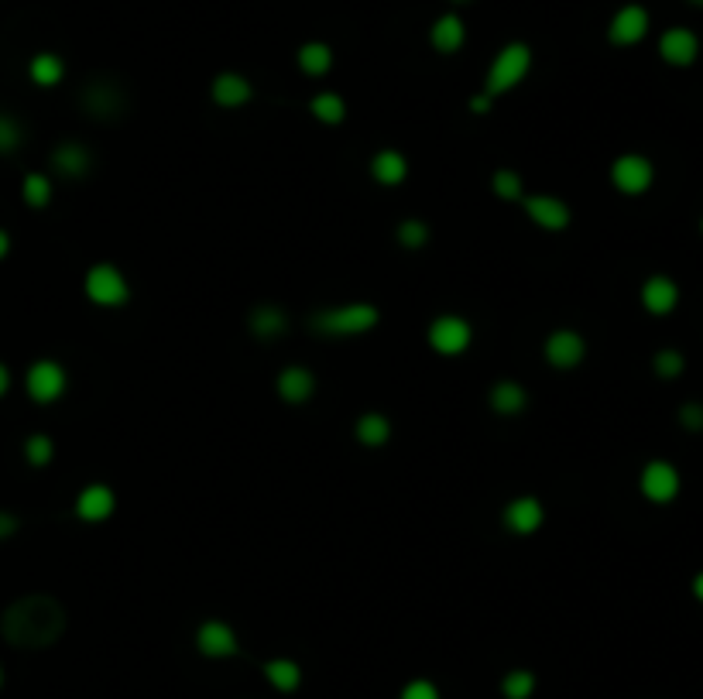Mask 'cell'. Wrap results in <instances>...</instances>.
Returning <instances> with one entry per match:
<instances>
[{
    "mask_svg": "<svg viewBox=\"0 0 703 699\" xmlns=\"http://www.w3.org/2000/svg\"><path fill=\"white\" fill-rule=\"evenodd\" d=\"M518 203H522V213L529 216L535 227L546 230V233H563L573 223L570 203L553 196V192H525Z\"/></svg>",
    "mask_w": 703,
    "mask_h": 699,
    "instance_id": "9",
    "label": "cell"
},
{
    "mask_svg": "<svg viewBox=\"0 0 703 699\" xmlns=\"http://www.w3.org/2000/svg\"><path fill=\"white\" fill-rule=\"evenodd\" d=\"M66 624V607L55 593H25L0 614V638L21 652H42L66 634Z\"/></svg>",
    "mask_w": 703,
    "mask_h": 699,
    "instance_id": "1",
    "label": "cell"
},
{
    "mask_svg": "<svg viewBox=\"0 0 703 699\" xmlns=\"http://www.w3.org/2000/svg\"><path fill=\"white\" fill-rule=\"evenodd\" d=\"M652 371H655V377H662V381H676V377L686 371V357H683V350H676V347H662V350L652 357Z\"/></svg>",
    "mask_w": 703,
    "mask_h": 699,
    "instance_id": "35",
    "label": "cell"
},
{
    "mask_svg": "<svg viewBox=\"0 0 703 699\" xmlns=\"http://www.w3.org/2000/svg\"><path fill=\"white\" fill-rule=\"evenodd\" d=\"M0 689H4V665H0Z\"/></svg>",
    "mask_w": 703,
    "mask_h": 699,
    "instance_id": "45",
    "label": "cell"
},
{
    "mask_svg": "<svg viewBox=\"0 0 703 699\" xmlns=\"http://www.w3.org/2000/svg\"><path fill=\"white\" fill-rule=\"evenodd\" d=\"M79 110L97 124H110V120H121L131 110V96L121 83L114 79H90L79 93Z\"/></svg>",
    "mask_w": 703,
    "mask_h": 699,
    "instance_id": "5",
    "label": "cell"
},
{
    "mask_svg": "<svg viewBox=\"0 0 703 699\" xmlns=\"http://www.w3.org/2000/svg\"><path fill=\"white\" fill-rule=\"evenodd\" d=\"M659 59L673 69L693 66V62L700 59V35L693 28H683V24L666 28L659 35Z\"/></svg>",
    "mask_w": 703,
    "mask_h": 699,
    "instance_id": "14",
    "label": "cell"
},
{
    "mask_svg": "<svg viewBox=\"0 0 703 699\" xmlns=\"http://www.w3.org/2000/svg\"><path fill=\"white\" fill-rule=\"evenodd\" d=\"M83 292L86 299L100 309H121V305L131 302V281L124 278V271L110 261H100L86 271L83 278Z\"/></svg>",
    "mask_w": 703,
    "mask_h": 699,
    "instance_id": "6",
    "label": "cell"
},
{
    "mask_svg": "<svg viewBox=\"0 0 703 699\" xmlns=\"http://www.w3.org/2000/svg\"><path fill=\"white\" fill-rule=\"evenodd\" d=\"M652 28V18L642 4H625L611 14L607 21V42L614 48H631V45H642L645 35Z\"/></svg>",
    "mask_w": 703,
    "mask_h": 699,
    "instance_id": "11",
    "label": "cell"
},
{
    "mask_svg": "<svg viewBox=\"0 0 703 699\" xmlns=\"http://www.w3.org/2000/svg\"><path fill=\"white\" fill-rule=\"evenodd\" d=\"M690 590H693V600H697V604H703V569H700L697 576H693Z\"/></svg>",
    "mask_w": 703,
    "mask_h": 699,
    "instance_id": "42",
    "label": "cell"
},
{
    "mask_svg": "<svg viewBox=\"0 0 703 699\" xmlns=\"http://www.w3.org/2000/svg\"><path fill=\"white\" fill-rule=\"evenodd\" d=\"M367 172H371V179L378 182V186L395 189L409 179V158L398 148H378L371 155V162H367Z\"/></svg>",
    "mask_w": 703,
    "mask_h": 699,
    "instance_id": "22",
    "label": "cell"
},
{
    "mask_svg": "<svg viewBox=\"0 0 703 699\" xmlns=\"http://www.w3.org/2000/svg\"><path fill=\"white\" fill-rule=\"evenodd\" d=\"M73 514L86 525H103L117 514V494L110 484H86L83 490L76 494V504H73Z\"/></svg>",
    "mask_w": 703,
    "mask_h": 699,
    "instance_id": "16",
    "label": "cell"
},
{
    "mask_svg": "<svg viewBox=\"0 0 703 699\" xmlns=\"http://www.w3.org/2000/svg\"><path fill=\"white\" fill-rule=\"evenodd\" d=\"M381 323V309L374 302H343V305H330V309L313 312L309 326L319 336H364L371 329H378Z\"/></svg>",
    "mask_w": 703,
    "mask_h": 699,
    "instance_id": "2",
    "label": "cell"
},
{
    "mask_svg": "<svg viewBox=\"0 0 703 699\" xmlns=\"http://www.w3.org/2000/svg\"><path fill=\"white\" fill-rule=\"evenodd\" d=\"M611 186L621 196H645L655 186V165L652 158L638 155V151H625L611 162Z\"/></svg>",
    "mask_w": 703,
    "mask_h": 699,
    "instance_id": "8",
    "label": "cell"
},
{
    "mask_svg": "<svg viewBox=\"0 0 703 699\" xmlns=\"http://www.w3.org/2000/svg\"><path fill=\"white\" fill-rule=\"evenodd\" d=\"M25 144V124L0 110V155H14Z\"/></svg>",
    "mask_w": 703,
    "mask_h": 699,
    "instance_id": "36",
    "label": "cell"
},
{
    "mask_svg": "<svg viewBox=\"0 0 703 699\" xmlns=\"http://www.w3.org/2000/svg\"><path fill=\"white\" fill-rule=\"evenodd\" d=\"M354 439L367 449H381L388 446L391 439V419L385 412H364L361 419L354 422Z\"/></svg>",
    "mask_w": 703,
    "mask_h": 699,
    "instance_id": "26",
    "label": "cell"
},
{
    "mask_svg": "<svg viewBox=\"0 0 703 699\" xmlns=\"http://www.w3.org/2000/svg\"><path fill=\"white\" fill-rule=\"evenodd\" d=\"M196 648L203 658H213V662H220V658H234L237 648H241V638H237V631L230 628L227 621H220V617H210V621L199 624L196 631Z\"/></svg>",
    "mask_w": 703,
    "mask_h": 699,
    "instance_id": "17",
    "label": "cell"
},
{
    "mask_svg": "<svg viewBox=\"0 0 703 699\" xmlns=\"http://www.w3.org/2000/svg\"><path fill=\"white\" fill-rule=\"evenodd\" d=\"M289 329H292L289 312H285L282 305H275V302H261V305H254V309L247 312V333H251L254 340H261V343L282 340Z\"/></svg>",
    "mask_w": 703,
    "mask_h": 699,
    "instance_id": "20",
    "label": "cell"
},
{
    "mask_svg": "<svg viewBox=\"0 0 703 699\" xmlns=\"http://www.w3.org/2000/svg\"><path fill=\"white\" fill-rule=\"evenodd\" d=\"M316 388H319V381L306 364H289V367H282L278 377H275L278 398H282L285 405H295V408L306 405V401H313Z\"/></svg>",
    "mask_w": 703,
    "mask_h": 699,
    "instance_id": "19",
    "label": "cell"
},
{
    "mask_svg": "<svg viewBox=\"0 0 703 699\" xmlns=\"http://www.w3.org/2000/svg\"><path fill=\"white\" fill-rule=\"evenodd\" d=\"M52 196H55V186L45 172H28L25 179H21V199H25L28 210H49Z\"/></svg>",
    "mask_w": 703,
    "mask_h": 699,
    "instance_id": "30",
    "label": "cell"
},
{
    "mask_svg": "<svg viewBox=\"0 0 703 699\" xmlns=\"http://www.w3.org/2000/svg\"><path fill=\"white\" fill-rule=\"evenodd\" d=\"M676 419L686 432H703V401H686V405H679Z\"/></svg>",
    "mask_w": 703,
    "mask_h": 699,
    "instance_id": "38",
    "label": "cell"
},
{
    "mask_svg": "<svg viewBox=\"0 0 703 699\" xmlns=\"http://www.w3.org/2000/svg\"><path fill=\"white\" fill-rule=\"evenodd\" d=\"M429 45L439 55H457L467 45V24H463L460 14H439L433 28H429Z\"/></svg>",
    "mask_w": 703,
    "mask_h": 699,
    "instance_id": "24",
    "label": "cell"
},
{
    "mask_svg": "<svg viewBox=\"0 0 703 699\" xmlns=\"http://www.w3.org/2000/svg\"><path fill=\"white\" fill-rule=\"evenodd\" d=\"M535 686H539V679H535L532 669H511V672H505V679H501V696L505 699H532Z\"/></svg>",
    "mask_w": 703,
    "mask_h": 699,
    "instance_id": "33",
    "label": "cell"
},
{
    "mask_svg": "<svg viewBox=\"0 0 703 699\" xmlns=\"http://www.w3.org/2000/svg\"><path fill=\"white\" fill-rule=\"evenodd\" d=\"M25 391L35 405H55L69 391V374L59 360L42 357L25 371Z\"/></svg>",
    "mask_w": 703,
    "mask_h": 699,
    "instance_id": "7",
    "label": "cell"
},
{
    "mask_svg": "<svg viewBox=\"0 0 703 699\" xmlns=\"http://www.w3.org/2000/svg\"><path fill=\"white\" fill-rule=\"evenodd\" d=\"M309 114H313L319 124H326V127H340L343 120H347V100H343L340 93H333V90H323V93H316L313 100H309Z\"/></svg>",
    "mask_w": 703,
    "mask_h": 699,
    "instance_id": "29",
    "label": "cell"
},
{
    "mask_svg": "<svg viewBox=\"0 0 703 699\" xmlns=\"http://www.w3.org/2000/svg\"><path fill=\"white\" fill-rule=\"evenodd\" d=\"M210 100L217 103L220 110H244L247 103L254 100V83L244 76V72H217L210 83Z\"/></svg>",
    "mask_w": 703,
    "mask_h": 699,
    "instance_id": "18",
    "label": "cell"
},
{
    "mask_svg": "<svg viewBox=\"0 0 703 699\" xmlns=\"http://www.w3.org/2000/svg\"><path fill=\"white\" fill-rule=\"evenodd\" d=\"M7 391H11V367L0 364V398H4Z\"/></svg>",
    "mask_w": 703,
    "mask_h": 699,
    "instance_id": "41",
    "label": "cell"
},
{
    "mask_svg": "<svg viewBox=\"0 0 703 699\" xmlns=\"http://www.w3.org/2000/svg\"><path fill=\"white\" fill-rule=\"evenodd\" d=\"M28 76L35 86L52 90V86H59L62 79H66V62L55 52H38V55H31V62H28Z\"/></svg>",
    "mask_w": 703,
    "mask_h": 699,
    "instance_id": "27",
    "label": "cell"
},
{
    "mask_svg": "<svg viewBox=\"0 0 703 699\" xmlns=\"http://www.w3.org/2000/svg\"><path fill=\"white\" fill-rule=\"evenodd\" d=\"M491 107H494V100L484 90L477 96H470V114H491Z\"/></svg>",
    "mask_w": 703,
    "mask_h": 699,
    "instance_id": "40",
    "label": "cell"
},
{
    "mask_svg": "<svg viewBox=\"0 0 703 699\" xmlns=\"http://www.w3.org/2000/svg\"><path fill=\"white\" fill-rule=\"evenodd\" d=\"M49 165H52V172L59 175V179L79 182V179H86V175L93 172L97 155H93V148L90 144H83V141H59L52 148Z\"/></svg>",
    "mask_w": 703,
    "mask_h": 699,
    "instance_id": "13",
    "label": "cell"
},
{
    "mask_svg": "<svg viewBox=\"0 0 703 699\" xmlns=\"http://www.w3.org/2000/svg\"><path fill=\"white\" fill-rule=\"evenodd\" d=\"M450 4H470V0H450Z\"/></svg>",
    "mask_w": 703,
    "mask_h": 699,
    "instance_id": "46",
    "label": "cell"
},
{
    "mask_svg": "<svg viewBox=\"0 0 703 699\" xmlns=\"http://www.w3.org/2000/svg\"><path fill=\"white\" fill-rule=\"evenodd\" d=\"M638 490L649 504H673L683 490V477L669 460H649L638 473Z\"/></svg>",
    "mask_w": 703,
    "mask_h": 699,
    "instance_id": "10",
    "label": "cell"
},
{
    "mask_svg": "<svg viewBox=\"0 0 703 699\" xmlns=\"http://www.w3.org/2000/svg\"><path fill=\"white\" fill-rule=\"evenodd\" d=\"M18 528H21L18 514L0 508V542H7V538H14V535H18Z\"/></svg>",
    "mask_w": 703,
    "mask_h": 699,
    "instance_id": "39",
    "label": "cell"
},
{
    "mask_svg": "<svg viewBox=\"0 0 703 699\" xmlns=\"http://www.w3.org/2000/svg\"><path fill=\"white\" fill-rule=\"evenodd\" d=\"M542 357L553 371H573V367L583 364L587 357V340L577 333V329L563 326V329H553L542 343Z\"/></svg>",
    "mask_w": 703,
    "mask_h": 699,
    "instance_id": "12",
    "label": "cell"
},
{
    "mask_svg": "<svg viewBox=\"0 0 703 699\" xmlns=\"http://www.w3.org/2000/svg\"><path fill=\"white\" fill-rule=\"evenodd\" d=\"M426 343L436 357H463L474 347V323L460 312H439L426 326Z\"/></svg>",
    "mask_w": 703,
    "mask_h": 699,
    "instance_id": "4",
    "label": "cell"
},
{
    "mask_svg": "<svg viewBox=\"0 0 703 699\" xmlns=\"http://www.w3.org/2000/svg\"><path fill=\"white\" fill-rule=\"evenodd\" d=\"M501 521H505V528L511 535L529 538V535L539 532L542 525H546V508H542V501L535 494H518L505 504Z\"/></svg>",
    "mask_w": 703,
    "mask_h": 699,
    "instance_id": "15",
    "label": "cell"
},
{
    "mask_svg": "<svg viewBox=\"0 0 703 699\" xmlns=\"http://www.w3.org/2000/svg\"><path fill=\"white\" fill-rule=\"evenodd\" d=\"M398 699H443V693H439V686L433 679H412L402 686Z\"/></svg>",
    "mask_w": 703,
    "mask_h": 699,
    "instance_id": "37",
    "label": "cell"
},
{
    "mask_svg": "<svg viewBox=\"0 0 703 699\" xmlns=\"http://www.w3.org/2000/svg\"><path fill=\"white\" fill-rule=\"evenodd\" d=\"M700 233H703V220H700Z\"/></svg>",
    "mask_w": 703,
    "mask_h": 699,
    "instance_id": "47",
    "label": "cell"
},
{
    "mask_svg": "<svg viewBox=\"0 0 703 699\" xmlns=\"http://www.w3.org/2000/svg\"><path fill=\"white\" fill-rule=\"evenodd\" d=\"M7 254H11V233L0 227V261H4Z\"/></svg>",
    "mask_w": 703,
    "mask_h": 699,
    "instance_id": "43",
    "label": "cell"
},
{
    "mask_svg": "<svg viewBox=\"0 0 703 699\" xmlns=\"http://www.w3.org/2000/svg\"><path fill=\"white\" fill-rule=\"evenodd\" d=\"M686 4H693V7H703V0H686Z\"/></svg>",
    "mask_w": 703,
    "mask_h": 699,
    "instance_id": "44",
    "label": "cell"
},
{
    "mask_svg": "<svg viewBox=\"0 0 703 699\" xmlns=\"http://www.w3.org/2000/svg\"><path fill=\"white\" fill-rule=\"evenodd\" d=\"M261 672H265L268 686H275L278 693H295L302 686V665L295 658H268Z\"/></svg>",
    "mask_w": 703,
    "mask_h": 699,
    "instance_id": "28",
    "label": "cell"
},
{
    "mask_svg": "<svg viewBox=\"0 0 703 699\" xmlns=\"http://www.w3.org/2000/svg\"><path fill=\"white\" fill-rule=\"evenodd\" d=\"M638 299L649 316H669L679 305V285L669 275H649L638 288Z\"/></svg>",
    "mask_w": 703,
    "mask_h": 699,
    "instance_id": "21",
    "label": "cell"
},
{
    "mask_svg": "<svg viewBox=\"0 0 703 699\" xmlns=\"http://www.w3.org/2000/svg\"><path fill=\"white\" fill-rule=\"evenodd\" d=\"M487 405H491L494 415H501V419H515V415H522L525 408H529V391H525V384L518 381H494L491 391H487Z\"/></svg>",
    "mask_w": 703,
    "mask_h": 699,
    "instance_id": "23",
    "label": "cell"
},
{
    "mask_svg": "<svg viewBox=\"0 0 703 699\" xmlns=\"http://www.w3.org/2000/svg\"><path fill=\"white\" fill-rule=\"evenodd\" d=\"M491 192L501 203H518V199L525 196V179L515 168H498V172L491 175Z\"/></svg>",
    "mask_w": 703,
    "mask_h": 699,
    "instance_id": "32",
    "label": "cell"
},
{
    "mask_svg": "<svg viewBox=\"0 0 703 699\" xmlns=\"http://www.w3.org/2000/svg\"><path fill=\"white\" fill-rule=\"evenodd\" d=\"M333 62H337V55H333V45L330 42H302L299 52H295V66L306 72L309 79L330 76Z\"/></svg>",
    "mask_w": 703,
    "mask_h": 699,
    "instance_id": "25",
    "label": "cell"
},
{
    "mask_svg": "<svg viewBox=\"0 0 703 699\" xmlns=\"http://www.w3.org/2000/svg\"><path fill=\"white\" fill-rule=\"evenodd\" d=\"M532 72V48L525 42H508L498 48V55L491 59V66L484 72V93L491 96V100H498V96H505L511 90H518V86L529 79Z\"/></svg>",
    "mask_w": 703,
    "mask_h": 699,
    "instance_id": "3",
    "label": "cell"
},
{
    "mask_svg": "<svg viewBox=\"0 0 703 699\" xmlns=\"http://www.w3.org/2000/svg\"><path fill=\"white\" fill-rule=\"evenodd\" d=\"M21 453H25L28 466L42 470V466H49L55 460V439L45 436V432H31V436L25 439V446H21Z\"/></svg>",
    "mask_w": 703,
    "mask_h": 699,
    "instance_id": "34",
    "label": "cell"
},
{
    "mask_svg": "<svg viewBox=\"0 0 703 699\" xmlns=\"http://www.w3.org/2000/svg\"><path fill=\"white\" fill-rule=\"evenodd\" d=\"M395 240L405 251H422V247L433 240V227H429L426 220H419V216H409V220H402L395 227Z\"/></svg>",
    "mask_w": 703,
    "mask_h": 699,
    "instance_id": "31",
    "label": "cell"
}]
</instances>
